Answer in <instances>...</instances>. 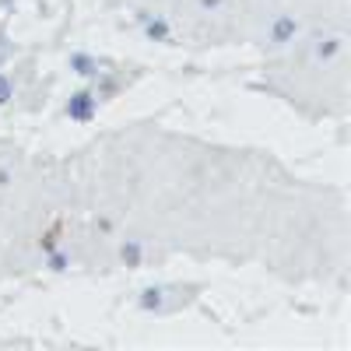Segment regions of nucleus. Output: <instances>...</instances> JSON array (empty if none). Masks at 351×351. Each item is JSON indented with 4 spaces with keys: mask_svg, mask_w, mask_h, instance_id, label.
<instances>
[{
    "mask_svg": "<svg viewBox=\"0 0 351 351\" xmlns=\"http://www.w3.org/2000/svg\"><path fill=\"white\" fill-rule=\"evenodd\" d=\"M71 116H74V120H92V95H74L71 99V109H67Z\"/></svg>",
    "mask_w": 351,
    "mask_h": 351,
    "instance_id": "obj_1",
    "label": "nucleus"
},
{
    "mask_svg": "<svg viewBox=\"0 0 351 351\" xmlns=\"http://www.w3.org/2000/svg\"><path fill=\"white\" fill-rule=\"evenodd\" d=\"M11 99V84H8V77H0V102H8Z\"/></svg>",
    "mask_w": 351,
    "mask_h": 351,
    "instance_id": "obj_2",
    "label": "nucleus"
},
{
    "mask_svg": "<svg viewBox=\"0 0 351 351\" xmlns=\"http://www.w3.org/2000/svg\"><path fill=\"white\" fill-rule=\"evenodd\" d=\"M4 56H8V46H4V43H0V60H4Z\"/></svg>",
    "mask_w": 351,
    "mask_h": 351,
    "instance_id": "obj_3",
    "label": "nucleus"
}]
</instances>
